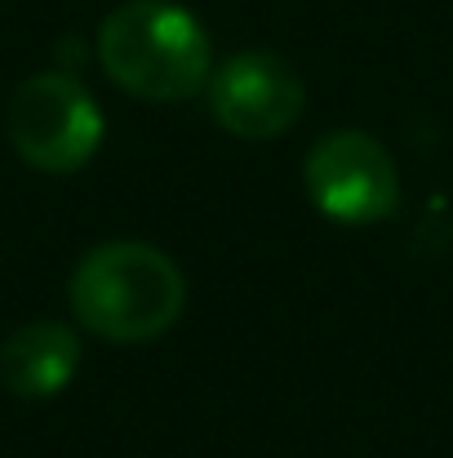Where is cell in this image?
<instances>
[{
	"label": "cell",
	"mask_w": 453,
	"mask_h": 458,
	"mask_svg": "<svg viewBox=\"0 0 453 458\" xmlns=\"http://www.w3.org/2000/svg\"><path fill=\"white\" fill-rule=\"evenodd\" d=\"M4 130L13 152L40 174H76L103 143V112L94 94L67 72H40L9 98Z\"/></svg>",
	"instance_id": "cell-3"
},
{
	"label": "cell",
	"mask_w": 453,
	"mask_h": 458,
	"mask_svg": "<svg viewBox=\"0 0 453 458\" xmlns=\"http://www.w3.org/2000/svg\"><path fill=\"white\" fill-rule=\"evenodd\" d=\"M209 112L236 139H276L302 116V81L298 72L263 49L231 54L209 72Z\"/></svg>",
	"instance_id": "cell-5"
},
{
	"label": "cell",
	"mask_w": 453,
	"mask_h": 458,
	"mask_svg": "<svg viewBox=\"0 0 453 458\" xmlns=\"http://www.w3.org/2000/svg\"><path fill=\"white\" fill-rule=\"evenodd\" d=\"M67 299L89 334L107 343H147L182 316L187 281L173 259L143 241H107L80 259Z\"/></svg>",
	"instance_id": "cell-2"
},
{
	"label": "cell",
	"mask_w": 453,
	"mask_h": 458,
	"mask_svg": "<svg viewBox=\"0 0 453 458\" xmlns=\"http://www.w3.org/2000/svg\"><path fill=\"white\" fill-rule=\"evenodd\" d=\"M306 196L333 223H378L400 200L391 152L360 130H333L306 152Z\"/></svg>",
	"instance_id": "cell-4"
},
{
	"label": "cell",
	"mask_w": 453,
	"mask_h": 458,
	"mask_svg": "<svg viewBox=\"0 0 453 458\" xmlns=\"http://www.w3.org/2000/svg\"><path fill=\"white\" fill-rule=\"evenodd\" d=\"M80 369V338L58 320H31L0 343V387L22 401L58 396Z\"/></svg>",
	"instance_id": "cell-6"
},
{
	"label": "cell",
	"mask_w": 453,
	"mask_h": 458,
	"mask_svg": "<svg viewBox=\"0 0 453 458\" xmlns=\"http://www.w3.org/2000/svg\"><path fill=\"white\" fill-rule=\"evenodd\" d=\"M103 72L143 103H182L209 85L205 27L173 0H125L98 27Z\"/></svg>",
	"instance_id": "cell-1"
}]
</instances>
